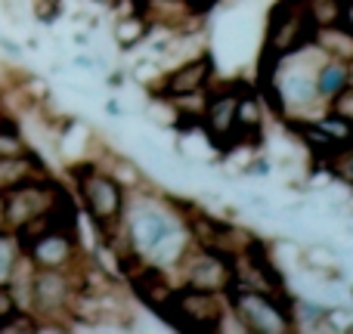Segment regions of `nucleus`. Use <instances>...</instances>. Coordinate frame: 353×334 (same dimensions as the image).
Segmentation results:
<instances>
[{
  "label": "nucleus",
  "instance_id": "f257e3e1",
  "mask_svg": "<svg viewBox=\"0 0 353 334\" xmlns=\"http://www.w3.org/2000/svg\"><path fill=\"white\" fill-rule=\"evenodd\" d=\"M223 298H226V310L236 316L242 331H251V334L294 331V316H292L294 298H288L285 291L267 294V291H254V288H245L239 282H232L223 291Z\"/></svg>",
  "mask_w": 353,
  "mask_h": 334
},
{
  "label": "nucleus",
  "instance_id": "f03ea898",
  "mask_svg": "<svg viewBox=\"0 0 353 334\" xmlns=\"http://www.w3.org/2000/svg\"><path fill=\"white\" fill-rule=\"evenodd\" d=\"M78 189L81 207L87 211V217L93 220V226H112L124 217V207H128V189L97 165V161H81V165L68 167Z\"/></svg>",
  "mask_w": 353,
  "mask_h": 334
},
{
  "label": "nucleus",
  "instance_id": "7ed1b4c3",
  "mask_svg": "<svg viewBox=\"0 0 353 334\" xmlns=\"http://www.w3.org/2000/svg\"><path fill=\"white\" fill-rule=\"evenodd\" d=\"M155 313L176 331L208 334V331L223 328L226 298L220 291H201V288L180 285V288H174L171 298H168Z\"/></svg>",
  "mask_w": 353,
  "mask_h": 334
},
{
  "label": "nucleus",
  "instance_id": "20e7f679",
  "mask_svg": "<svg viewBox=\"0 0 353 334\" xmlns=\"http://www.w3.org/2000/svg\"><path fill=\"white\" fill-rule=\"evenodd\" d=\"M124 229L130 236V244L140 257H152L161 244L176 238V226L180 220L171 217V205L161 201H134L124 207Z\"/></svg>",
  "mask_w": 353,
  "mask_h": 334
},
{
  "label": "nucleus",
  "instance_id": "39448f33",
  "mask_svg": "<svg viewBox=\"0 0 353 334\" xmlns=\"http://www.w3.org/2000/svg\"><path fill=\"white\" fill-rule=\"evenodd\" d=\"M245 90H248V84L230 81V84L208 93V103L201 105V130L220 152H230L236 146V115H239V99H242Z\"/></svg>",
  "mask_w": 353,
  "mask_h": 334
},
{
  "label": "nucleus",
  "instance_id": "423d86ee",
  "mask_svg": "<svg viewBox=\"0 0 353 334\" xmlns=\"http://www.w3.org/2000/svg\"><path fill=\"white\" fill-rule=\"evenodd\" d=\"M59 182L53 180V176H37V180H28L22 182V186L10 189V192H0L3 195V223L10 232L22 229L25 223H31V220L43 217V213L53 207L56 195H59Z\"/></svg>",
  "mask_w": 353,
  "mask_h": 334
},
{
  "label": "nucleus",
  "instance_id": "0eeeda50",
  "mask_svg": "<svg viewBox=\"0 0 353 334\" xmlns=\"http://www.w3.org/2000/svg\"><path fill=\"white\" fill-rule=\"evenodd\" d=\"M72 294H74L72 269H34L28 313H34L37 322L59 325V319H68V300H72Z\"/></svg>",
  "mask_w": 353,
  "mask_h": 334
},
{
  "label": "nucleus",
  "instance_id": "6e6552de",
  "mask_svg": "<svg viewBox=\"0 0 353 334\" xmlns=\"http://www.w3.org/2000/svg\"><path fill=\"white\" fill-rule=\"evenodd\" d=\"M176 269H180V285L201 288V291H220L232 285V263L226 257L214 254L208 248H199L189 242L176 257Z\"/></svg>",
  "mask_w": 353,
  "mask_h": 334
},
{
  "label": "nucleus",
  "instance_id": "1a4fd4ad",
  "mask_svg": "<svg viewBox=\"0 0 353 334\" xmlns=\"http://www.w3.org/2000/svg\"><path fill=\"white\" fill-rule=\"evenodd\" d=\"M214 81V59L211 53H199L195 59H186L183 65H176L174 72L161 74V81L152 87L155 96L165 99H183V96H201L208 93Z\"/></svg>",
  "mask_w": 353,
  "mask_h": 334
},
{
  "label": "nucleus",
  "instance_id": "9d476101",
  "mask_svg": "<svg viewBox=\"0 0 353 334\" xmlns=\"http://www.w3.org/2000/svg\"><path fill=\"white\" fill-rule=\"evenodd\" d=\"M25 254L37 269H72L84 251H81L78 236L62 229H47L34 242L25 244Z\"/></svg>",
  "mask_w": 353,
  "mask_h": 334
},
{
  "label": "nucleus",
  "instance_id": "9b49d317",
  "mask_svg": "<svg viewBox=\"0 0 353 334\" xmlns=\"http://www.w3.org/2000/svg\"><path fill=\"white\" fill-rule=\"evenodd\" d=\"M124 275L130 279L137 298H140L149 310H159V306L171 298V291L176 288L174 282L168 279L165 267H159V263H146V257H140V260H137Z\"/></svg>",
  "mask_w": 353,
  "mask_h": 334
},
{
  "label": "nucleus",
  "instance_id": "f8f14e48",
  "mask_svg": "<svg viewBox=\"0 0 353 334\" xmlns=\"http://www.w3.org/2000/svg\"><path fill=\"white\" fill-rule=\"evenodd\" d=\"M37 176H47V167L37 158V152H22V155H6L0 158V192H10V189L22 186L28 180H37Z\"/></svg>",
  "mask_w": 353,
  "mask_h": 334
},
{
  "label": "nucleus",
  "instance_id": "ddd939ff",
  "mask_svg": "<svg viewBox=\"0 0 353 334\" xmlns=\"http://www.w3.org/2000/svg\"><path fill=\"white\" fill-rule=\"evenodd\" d=\"M350 78H353V65L335 59V56H323L319 65H316V96H319V103L325 105L338 90H344V87L350 84Z\"/></svg>",
  "mask_w": 353,
  "mask_h": 334
},
{
  "label": "nucleus",
  "instance_id": "4468645a",
  "mask_svg": "<svg viewBox=\"0 0 353 334\" xmlns=\"http://www.w3.org/2000/svg\"><path fill=\"white\" fill-rule=\"evenodd\" d=\"M149 31H152V22L146 19V12H130V16H124V19H118L115 22V28H112V37H115V43H118V50H134L140 41H146L149 37Z\"/></svg>",
  "mask_w": 353,
  "mask_h": 334
},
{
  "label": "nucleus",
  "instance_id": "2eb2a0df",
  "mask_svg": "<svg viewBox=\"0 0 353 334\" xmlns=\"http://www.w3.org/2000/svg\"><path fill=\"white\" fill-rule=\"evenodd\" d=\"M28 149L31 146L25 143L19 124L0 112V158H6V155H22V152H28Z\"/></svg>",
  "mask_w": 353,
  "mask_h": 334
},
{
  "label": "nucleus",
  "instance_id": "dca6fc26",
  "mask_svg": "<svg viewBox=\"0 0 353 334\" xmlns=\"http://www.w3.org/2000/svg\"><path fill=\"white\" fill-rule=\"evenodd\" d=\"M19 254H22V244H19L16 232L3 229L0 232V285H6L12 267H16V260H19Z\"/></svg>",
  "mask_w": 353,
  "mask_h": 334
},
{
  "label": "nucleus",
  "instance_id": "f3484780",
  "mask_svg": "<svg viewBox=\"0 0 353 334\" xmlns=\"http://www.w3.org/2000/svg\"><path fill=\"white\" fill-rule=\"evenodd\" d=\"M325 112H329V115H335V118H341L344 124H350V127H353V81L344 87V90H338L329 103H325Z\"/></svg>",
  "mask_w": 353,
  "mask_h": 334
},
{
  "label": "nucleus",
  "instance_id": "a211bd4d",
  "mask_svg": "<svg viewBox=\"0 0 353 334\" xmlns=\"http://www.w3.org/2000/svg\"><path fill=\"white\" fill-rule=\"evenodd\" d=\"M325 167H329L332 174H335L341 182H347V186H353V143H350L347 149H341V152H338L335 158H332Z\"/></svg>",
  "mask_w": 353,
  "mask_h": 334
},
{
  "label": "nucleus",
  "instance_id": "6ab92c4d",
  "mask_svg": "<svg viewBox=\"0 0 353 334\" xmlns=\"http://www.w3.org/2000/svg\"><path fill=\"white\" fill-rule=\"evenodd\" d=\"M31 16L41 25H53L62 16V0H34L31 3Z\"/></svg>",
  "mask_w": 353,
  "mask_h": 334
},
{
  "label": "nucleus",
  "instance_id": "aec40b11",
  "mask_svg": "<svg viewBox=\"0 0 353 334\" xmlns=\"http://www.w3.org/2000/svg\"><path fill=\"white\" fill-rule=\"evenodd\" d=\"M16 313H19V304H16V298H12V291L6 285H0V328H3Z\"/></svg>",
  "mask_w": 353,
  "mask_h": 334
},
{
  "label": "nucleus",
  "instance_id": "412c9836",
  "mask_svg": "<svg viewBox=\"0 0 353 334\" xmlns=\"http://www.w3.org/2000/svg\"><path fill=\"white\" fill-rule=\"evenodd\" d=\"M0 50H3L10 59H19L22 56V43H16V41H10L6 34H0Z\"/></svg>",
  "mask_w": 353,
  "mask_h": 334
},
{
  "label": "nucleus",
  "instance_id": "4be33fe9",
  "mask_svg": "<svg viewBox=\"0 0 353 334\" xmlns=\"http://www.w3.org/2000/svg\"><path fill=\"white\" fill-rule=\"evenodd\" d=\"M267 170H270L267 161H254V165H251L248 170H245V174H267Z\"/></svg>",
  "mask_w": 353,
  "mask_h": 334
},
{
  "label": "nucleus",
  "instance_id": "5701e85b",
  "mask_svg": "<svg viewBox=\"0 0 353 334\" xmlns=\"http://www.w3.org/2000/svg\"><path fill=\"white\" fill-rule=\"evenodd\" d=\"M109 87H121L124 84V74L121 72H115V74H109V81H105Z\"/></svg>",
  "mask_w": 353,
  "mask_h": 334
},
{
  "label": "nucleus",
  "instance_id": "b1692460",
  "mask_svg": "<svg viewBox=\"0 0 353 334\" xmlns=\"http://www.w3.org/2000/svg\"><path fill=\"white\" fill-rule=\"evenodd\" d=\"M105 112H109V115H121V105H118L115 99H109V103H105Z\"/></svg>",
  "mask_w": 353,
  "mask_h": 334
},
{
  "label": "nucleus",
  "instance_id": "393cba45",
  "mask_svg": "<svg viewBox=\"0 0 353 334\" xmlns=\"http://www.w3.org/2000/svg\"><path fill=\"white\" fill-rule=\"evenodd\" d=\"M6 229V223H3V195H0V232Z\"/></svg>",
  "mask_w": 353,
  "mask_h": 334
},
{
  "label": "nucleus",
  "instance_id": "a878e982",
  "mask_svg": "<svg viewBox=\"0 0 353 334\" xmlns=\"http://www.w3.org/2000/svg\"><path fill=\"white\" fill-rule=\"evenodd\" d=\"M140 3H143V6H140V10H146V3H149V0H140Z\"/></svg>",
  "mask_w": 353,
  "mask_h": 334
}]
</instances>
